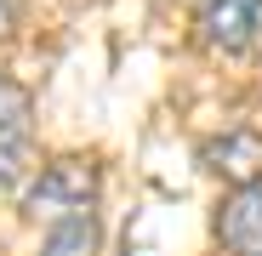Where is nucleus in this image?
Returning <instances> with one entry per match:
<instances>
[{
    "instance_id": "nucleus-1",
    "label": "nucleus",
    "mask_w": 262,
    "mask_h": 256,
    "mask_svg": "<svg viewBox=\"0 0 262 256\" xmlns=\"http://www.w3.org/2000/svg\"><path fill=\"white\" fill-rule=\"evenodd\" d=\"M97 205V165L92 159H52L40 165L34 188L23 194V211L34 222H74V217H92Z\"/></svg>"
},
{
    "instance_id": "nucleus-2",
    "label": "nucleus",
    "mask_w": 262,
    "mask_h": 256,
    "mask_svg": "<svg viewBox=\"0 0 262 256\" xmlns=\"http://www.w3.org/2000/svg\"><path fill=\"white\" fill-rule=\"evenodd\" d=\"M34 103L17 80L0 74V182H23V171L34 159Z\"/></svg>"
},
{
    "instance_id": "nucleus-3",
    "label": "nucleus",
    "mask_w": 262,
    "mask_h": 256,
    "mask_svg": "<svg viewBox=\"0 0 262 256\" xmlns=\"http://www.w3.org/2000/svg\"><path fill=\"white\" fill-rule=\"evenodd\" d=\"M216 239H223L234 256H262V182L234 188V199L216 217Z\"/></svg>"
},
{
    "instance_id": "nucleus-4",
    "label": "nucleus",
    "mask_w": 262,
    "mask_h": 256,
    "mask_svg": "<svg viewBox=\"0 0 262 256\" xmlns=\"http://www.w3.org/2000/svg\"><path fill=\"white\" fill-rule=\"evenodd\" d=\"M205 165L216 171L223 182H234V188H251V182H262V137L256 131H223L211 148H205Z\"/></svg>"
},
{
    "instance_id": "nucleus-5",
    "label": "nucleus",
    "mask_w": 262,
    "mask_h": 256,
    "mask_svg": "<svg viewBox=\"0 0 262 256\" xmlns=\"http://www.w3.org/2000/svg\"><path fill=\"white\" fill-rule=\"evenodd\" d=\"M256 6H262V0H205V12H200L205 40H211V46H223V52L245 46L251 29H256Z\"/></svg>"
},
{
    "instance_id": "nucleus-6",
    "label": "nucleus",
    "mask_w": 262,
    "mask_h": 256,
    "mask_svg": "<svg viewBox=\"0 0 262 256\" xmlns=\"http://www.w3.org/2000/svg\"><path fill=\"white\" fill-rule=\"evenodd\" d=\"M40 256H97V222L92 217H74V222H57L40 245Z\"/></svg>"
},
{
    "instance_id": "nucleus-7",
    "label": "nucleus",
    "mask_w": 262,
    "mask_h": 256,
    "mask_svg": "<svg viewBox=\"0 0 262 256\" xmlns=\"http://www.w3.org/2000/svg\"><path fill=\"white\" fill-rule=\"evenodd\" d=\"M17 29V0H0V40Z\"/></svg>"
}]
</instances>
